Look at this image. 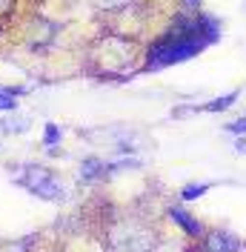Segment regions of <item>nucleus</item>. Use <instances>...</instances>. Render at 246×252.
<instances>
[{"label": "nucleus", "instance_id": "1", "mask_svg": "<svg viewBox=\"0 0 246 252\" xmlns=\"http://www.w3.org/2000/svg\"><path fill=\"white\" fill-rule=\"evenodd\" d=\"M26 172L29 175H23V178L17 181L20 187H26L31 195H37V198H43V201H63L66 192H63L61 181H58L52 172L40 169V166H29Z\"/></svg>", "mask_w": 246, "mask_h": 252}, {"label": "nucleus", "instance_id": "2", "mask_svg": "<svg viewBox=\"0 0 246 252\" xmlns=\"http://www.w3.org/2000/svg\"><path fill=\"white\" fill-rule=\"evenodd\" d=\"M203 252H241V241L226 229H212L203 238Z\"/></svg>", "mask_w": 246, "mask_h": 252}, {"label": "nucleus", "instance_id": "3", "mask_svg": "<svg viewBox=\"0 0 246 252\" xmlns=\"http://www.w3.org/2000/svg\"><path fill=\"white\" fill-rule=\"evenodd\" d=\"M169 218L175 220V223H178V226H181L189 238H200V235H203L200 220H195L189 212H186V209H181V206H172V209H169Z\"/></svg>", "mask_w": 246, "mask_h": 252}, {"label": "nucleus", "instance_id": "4", "mask_svg": "<svg viewBox=\"0 0 246 252\" xmlns=\"http://www.w3.org/2000/svg\"><path fill=\"white\" fill-rule=\"evenodd\" d=\"M195 23H198V32H200V37H203L206 43H215L217 37H220V23H217V17L195 15Z\"/></svg>", "mask_w": 246, "mask_h": 252}, {"label": "nucleus", "instance_id": "5", "mask_svg": "<svg viewBox=\"0 0 246 252\" xmlns=\"http://www.w3.org/2000/svg\"><path fill=\"white\" fill-rule=\"evenodd\" d=\"M103 175H106V163L100 158H86L80 163V181H86V184H92V181L103 178Z\"/></svg>", "mask_w": 246, "mask_h": 252}, {"label": "nucleus", "instance_id": "6", "mask_svg": "<svg viewBox=\"0 0 246 252\" xmlns=\"http://www.w3.org/2000/svg\"><path fill=\"white\" fill-rule=\"evenodd\" d=\"M241 97V92L235 89V92H226V94H220V97H215V100H209L206 106H200L203 112H223V109H229L232 103Z\"/></svg>", "mask_w": 246, "mask_h": 252}, {"label": "nucleus", "instance_id": "7", "mask_svg": "<svg viewBox=\"0 0 246 252\" xmlns=\"http://www.w3.org/2000/svg\"><path fill=\"white\" fill-rule=\"evenodd\" d=\"M26 129H29V118H23V115L3 118V121H0V132H9V135H12V132L20 135V132H26Z\"/></svg>", "mask_w": 246, "mask_h": 252}, {"label": "nucleus", "instance_id": "8", "mask_svg": "<svg viewBox=\"0 0 246 252\" xmlns=\"http://www.w3.org/2000/svg\"><path fill=\"white\" fill-rule=\"evenodd\" d=\"M209 189H212V184H186V187L181 189V198H184V201H198V198H203Z\"/></svg>", "mask_w": 246, "mask_h": 252}, {"label": "nucleus", "instance_id": "9", "mask_svg": "<svg viewBox=\"0 0 246 252\" xmlns=\"http://www.w3.org/2000/svg\"><path fill=\"white\" fill-rule=\"evenodd\" d=\"M63 138V129L58 124H46V132H43V143H46L49 149H58V143Z\"/></svg>", "mask_w": 246, "mask_h": 252}, {"label": "nucleus", "instance_id": "10", "mask_svg": "<svg viewBox=\"0 0 246 252\" xmlns=\"http://www.w3.org/2000/svg\"><path fill=\"white\" fill-rule=\"evenodd\" d=\"M140 158H123L118 163H106V172H123V169H138Z\"/></svg>", "mask_w": 246, "mask_h": 252}, {"label": "nucleus", "instance_id": "11", "mask_svg": "<svg viewBox=\"0 0 246 252\" xmlns=\"http://www.w3.org/2000/svg\"><path fill=\"white\" fill-rule=\"evenodd\" d=\"M0 112H17V97L9 89L0 92Z\"/></svg>", "mask_w": 246, "mask_h": 252}, {"label": "nucleus", "instance_id": "12", "mask_svg": "<svg viewBox=\"0 0 246 252\" xmlns=\"http://www.w3.org/2000/svg\"><path fill=\"white\" fill-rule=\"evenodd\" d=\"M229 135H238V138H246V115L244 118H238V121H232V124L223 126Z\"/></svg>", "mask_w": 246, "mask_h": 252}, {"label": "nucleus", "instance_id": "13", "mask_svg": "<svg viewBox=\"0 0 246 252\" xmlns=\"http://www.w3.org/2000/svg\"><path fill=\"white\" fill-rule=\"evenodd\" d=\"M192 112H200V106H184V109H172V118H189Z\"/></svg>", "mask_w": 246, "mask_h": 252}, {"label": "nucleus", "instance_id": "14", "mask_svg": "<svg viewBox=\"0 0 246 252\" xmlns=\"http://www.w3.org/2000/svg\"><path fill=\"white\" fill-rule=\"evenodd\" d=\"M235 152H238V155H246V138H238V141H235Z\"/></svg>", "mask_w": 246, "mask_h": 252}, {"label": "nucleus", "instance_id": "15", "mask_svg": "<svg viewBox=\"0 0 246 252\" xmlns=\"http://www.w3.org/2000/svg\"><path fill=\"white\" fill-rule=\"evenodd\" d=\"M184 6H186V9H198L200 0H184Z\"/></svg>", "mask_w": 246, "mask_h": 252}, {"label": "nucleus", "instance_id": "16", "mask_svg": "<svg viewBox=\"0 0 246 252\" xmlns=\"http://www.w3.org/2000/svg\"><path fill=\"white\" fill-rule=\"evenodd\" d=\"M0 34H3V29H0Z\"/></svg>", "mask_w": 246, "mask_h": 252}, {"label": "nucleus", "instance_id": "17", "mask_svg": "<svg viewBox=\"0 0 246 252\" xmlns=\"http://www.w3.org/2000/svg\"><path fill=\"white\" fill-rule=\"evenodd\" d=\"M0 92H3V89H0Z\"/></svg>", "mask_w": 246, "mask_h": 252}]
</instances>
